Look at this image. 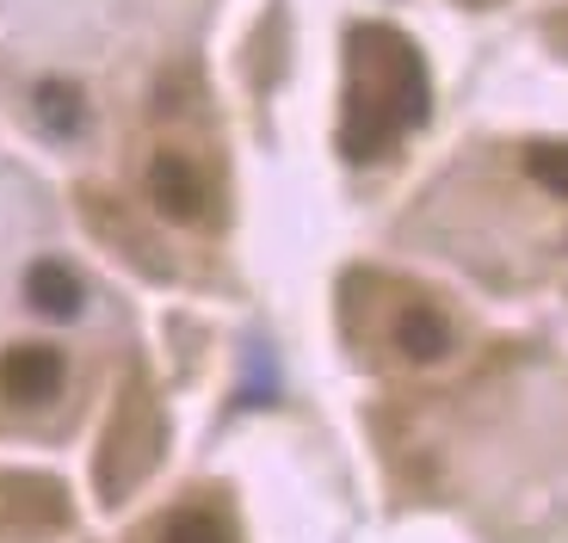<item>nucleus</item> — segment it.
<instances>
[{"mask_svg": "<svg viewBox=\"0 0 568 543\" xmlns=\"http://www.w3.org/2000/svg\"><path fill=\"white\" fill-rule=\"evenodd\" d=\"M420 117H426V69L414 57V43L384 25L353 31V100H346L341 148L353 161H371Z\"/></svg>", "mask_w": 568, "mask_h": 543, "instance_id": "f257e3e1", "label": "nucleus"}, {"mask_svg": "<svg viewBox=\"0 0 568 543\" xmlns=\"http://www.w3.org/2000/svg\"><path fill=\"white\" fill-rule=\"evenodd\" d=\"M149 198L168 223H199L204 216V180L185 155H155L149 161Z\"/></svg>", "mask_w": 568, "mask_h": 543, "instance_id": "f03ea898", "label": "nucleus"}, {"mask_svg": "<svg viewBox=\"0 0 568 543\" xmlns=\"http://www.w3.org/2000/svg\"><path fill=\"white\" fill-rule=\"evenodd\" d=\"M0 389L26 408L50 401L62 389V352L57 346H13V352L0 358Z\"/></svg>", "mask_w": 568, "mask_h": 543, "instance_id": "7ed1b4c3", "label": "nucleus"}, {"mask_svg": "<svg viewBox=\"0 0 568 543\" xmlns=\"http://www.w3.org/2000/svg\"><path fill=\"white\" fill-rule=\"evenodd\" d=\"M26 303L38 315H50V321H74V315H81V303H87V290H81V278H74L69 266L38 259V266L26 272Z\"/></svg>", "mask_w": 568, "mask_h": 543, "instance_id": "20e7f679", "label": "nucleus"}, {"mask_svg": "<svg viewBox=\"0 0 568 543\" xmlns=\"http://www.w3.org/2000/svg\"><path fill=\"white\" fill-rule=\"evenodd\" d=\"M396 346L414 358V365H439L452 352V321L439 309H426V303H408L396 315Z\"/></svg>", "mask_w": 568, "mask_h": 543, "instance_id": "39448f33", "label": "nucleus"}, {"mask_svg": "<svg viewBox=\"0 0 568 543\" xmlns=\"http://www.w3.org/2000/svg\"><path fill=\"white\" fill-rule=\"evenodd\" d=\"M38 117L50 130H57V136H74V130H81V93H74V86H62V81H43L38 86Z\"/></svg>", "mask_w": 568, "mask_h": 543, "instance_id": "423d86ee", "label": "nucleus"}, {"mask_svg": "<svg viewBox=\"0 0 568 543\" xmlns=\"http://www.w3.org/2000/svg\"><path fill=\"white\" fill-rule=\"evenodd\" d=\"M526 173L538 180L544 192H556V198H568V143H538L526 155Z\"/></svg>", "mask_w": 568, "mask_h": 543, "instance_id": "0eeeda50", "label": "nucleus"}, {"mask_svg": "<svg viewBox=\"0 0 568 543\" xmlns=\"http://www.w3.org/2000/svg\"><path fill=\"white\" fill-rule=\"evenodd\" d=\"M161 543H229L223 519L211 513H173L168 525H161Z\"/></svg>", "mask_w": 568, "mask_h": 543, "instance_id": "6e6552de", "label": "nucleus"}]
</instances>
